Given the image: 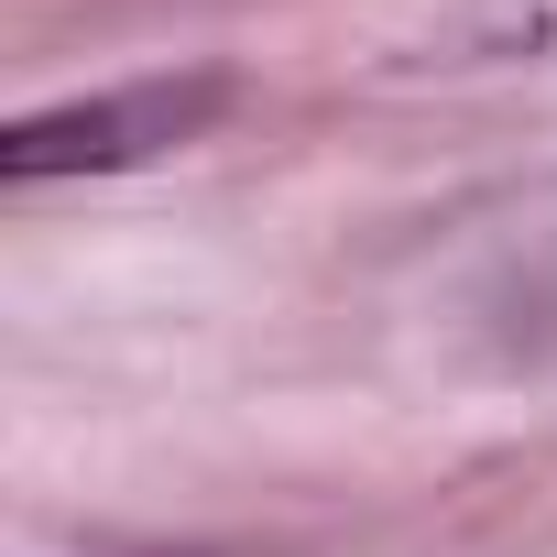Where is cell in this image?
Masks as SVG:
<instances>
[{"label":"cell","instance_id":"1","mask_svg":"<svg viewBox=\"0 0 557 557\" xmlns=\"http://www.w3.org/2000/svg\"><path fill=\"white\" fill-rule=\"evenodd\" d=\"M219 110H230V77H219V66H186V77H132V88H99V99L34 110V121H12V132H0V186L164 164V153H186Z\"/></svg>","mask_w":557,"mask_h":557}]
</instances>
